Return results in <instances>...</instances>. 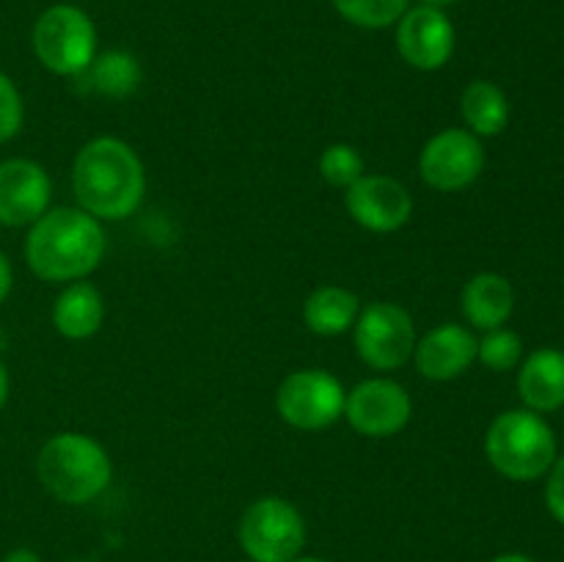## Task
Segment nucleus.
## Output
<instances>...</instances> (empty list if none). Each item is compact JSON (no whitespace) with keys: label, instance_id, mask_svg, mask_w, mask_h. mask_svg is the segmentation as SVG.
Segmentation results:
<instances>
[{"label":"nucleus","instance_id":"f257e3e1","mask_svg":"<svg viewBox=\"0 0 564 562\" xmlns=\"http://www.w3.org/2000/svg\"><path fill=\"white\" fill-rule=\"evenodd\" d=\"M72 191L77 207L97 220H124L141 207L147 171L130 143L113 136H99L75 154Z\"/></svg>","mask_w":564,"mask_h":562},{"label":"nucleus","instance_id":"f03ea898","mask_svg":"<svg viewBox=\"0 0 564 562\" xmlns=\"http://www.w3.org/2000/svg\"><path fill=\"white\" fill-rule=\"evenodd\" d=\"M102 220L80 207L47 209L25 237V262L42 281H83L105 257Z\"/></svg>","mask_w":564,"mask_h":562},{"label":"nucleus","instance_id":"7ed1b4c3","mask_svg":"<svg viewBox=\"0 0 564 562\" xmlns=\"http://www.w3.org/2000/svg\"><path fill=\"white\" fill-rule=\"evenodd\" d=\"M36 477L53 499L64 505H88L113 479L108 450L86 433H55L42 444Z\"/></svg>","mask_w":564,"mask_h":562},{"label":"nucleus","instance_id":"20e7f679","mask_svg":"<svg viewBox=\"0 0 564 562\" xmlns=\"http://www.w3.org/2000/svg\"><path fill=\"white\" fill-rule=\"evenodd\" d=\"M485 455L501 477L512 483H534L554 466L560 446L543 413L512 408L490 422L485 433Z\"/></svg>","mask_w":564,"mask_h":562},{"label":"nucleus","instance_id":"39448f33","mask_svg":"<svg viewBox=\"0 0 564 562\" xmlns=\"http://www.w3.org/2000/svg\"><path fill=\"white\" fill-rule=\"evenodd\" d=\"M31 44L44 69L61 77H77L97 55V28L83 9L58 3L39 14Z\"/></svg>","mask_w":564,"mask_h":562},{"label":"nucleus","instance_id":"423d86ee","mask_svg":"<svg viewBox=\"0 0 564 562\" xmlns=\"http://www.w3.org/2000/svg\"><path fill=\"white\" fill-rule=\"evenodd\" d=\"M237 540L251 562H292L306 545V521L292 501L262 496L242 512Z\"/></svg>","mask_w":564,"mask_h":562},{"label":"nucleus","instance_id":"0eeeda50","mask_svg":"<svg viewBox=\"0 0 564 562\" xmlns=\"http://www.w3.org/2000/svg\"><path fill=\"white\" fill-rule=\"evenodd\" d=\"M352 342L367 367L378 372L405 367L416 350V323L411 312L400 303L372 301L361 306L356 325H352Z\"/></svg>","mask_w":564,"mask_h":562},{"label":"nucleus","instance_id":"6e6552de","mask_svg":"<svg viewBox=\"0 0 564 562\" xmlns=\"http://www.w3.org/2000/svg\"><path fill=\"white\" fill-rule=\"evenodd\" d=\"M347 391L325 369H297L281 380L275 411L295 430H325L345 417Z\"/></svg>","mask_w":564,"mask_h":562},{"label":"nucleus","instance_id":"1a4fd4ad","mask_svg":"<svg viewBox=\"0 0 564 562\" xmlns=\"http://www.w3.org/2000/svg\"><path fill=\"white\" fill-rule=\"evenodd\" d=\"M485 171L482 138L466 127H446L424 143L419 154V174L424 185L438 193H457L471 187Z\"/></svg>","mask_w":564,"mask_h":562},{"label":"nucleus","instance_id":"9d476101","mask_svg":"<svg viewBox=\"0 0 564 562\" xmlns=\"http://www.w3.org/2000/svg\"><path fill=\"white\" fill-rule=\"evenodd\" d=\"M345 417L356 433L367 439H391L402 433L413 417V400L394 378H367L347 391Z\"/></svg>","mask_w":564,"mask_h":562},{"label":"nucleus","instance_id":"9b49d317","mask_svg":"<svg viewBox=\"0 0 564 562\" xmlns=\"http://www.w3.org/2000/svg\"><path fill=\"white\" fill-rule=\"evenodd\" d=\"M457 33L444 9L435 6H408L397 20V50L413 69L435 72L455 55Z\"/></svg>","mask_w":564,"mask_h":562},{"label":"nucleus","instance_id":"f8f14e48","mask_svg":"<svg viewBox=\"0 0 564 562\" xmlns=\"http://www.w3.org/2000/svg\"><path fill=\"white\" fill-rule=\"evenodd\" d=\"M347 215L361 229L389 235L402 229L413 215V196L400 180L389 174H364L345 191Z\"/></svg>","mask_w":564,"mask_h":562},{"label":"nucleus","instance_id":"ddd939ff","mask_svg":"<svg viewBox=\"0 0 564 562\" xmlns=\"http://www.w3.org/2000/svg\"><path fill=\"white\" fill-rule=\"evenodd\" d=\"M53 182L44 165L28 158H9L0 163V224L31 226L50 209Z\"/></svg>","mask_w":564,"mask_h":562},{"label":"nucleus","instance_id":"4468645a","mask_svg":"<svg viewBox=\"0 0 564 562\" xmlns=\"http://www.w3.org/2000/svg\"><path fill=\"white\" fill-rule=\"evenodd\" d=\"M477 345L479 339L474 336L471 328L444 323L438 328L427 331L422 339H416L413 364H416L422 378L444 383V380H455L471 369V364L477 361Z\"/></svg>","mask_w":564,"mask_h":562},{"label":"nucleus","instance_id":"2eb2a0df","mask_svg":"<svg viewBox=\"0 0 564 562\" xmlns=\"http://www.w3.org/2000/svg\"><path fill=\"white\" fill-rule=\"evenodd\" d=\"M518 395L523 408L534 413H554L564 408V350L538 347L523 356L518 367Z\"/></svg>","mask_w":564,"mask_h":562},{"label":"nucleus","instance_id":"dca6fc26","mask_svg":"<svg viewBox=\"0 0 564 562\" xmlns=\"http://www.w3.org/2000/svg\"><path fill=\"white\" fill-rule=\"evenodd\" d=\"M463 314L468 325L477 331H494L507 325V320L516 312V287L507 275L485 270L471 275L463 287Z\"/></svg>","mask_w":564,"mask_h":562},{"label":"nucleus","instance_id":"f3484780","mask_svg":"<svg viewBox=\"0 0 564 562\" xmlns=\"http://www.w3.org/2000/svg\"><path fill=\"white\" fill-rule=\"evenodd\" d=\"M105 323V298L88 281H72L53 303V325L64 339H91Z\"/></svg>","mask_w":564,"mask_h":562},{"label":"nucleus","instance_id":"a211bd4d","mask_svg":"<svg viewBox=\"0 0 564 562\" xmlns=\"http://www.w3.org/2000/svg\"><path fill=\"white\" fill-rule=\"evenodd\" d=\"M361 301L352 290L339 284H323L303 303V323L317 336H341L352 331Z\"/></svg>","mask_w":564,"mask_h":562},{"label":"nucleus","instance_id":"6ab92c4d","mask_svg":"<svg viewBox=\"0 0 564 562\" xmlns=\"http://www.w3.org/2000/svg\"><path fill=\"white\" fill-rule=\"evenodd\" d=\"M460 114L474 136L496 138L510 125V99L494 80H471L460 94Z\"/></svg>","mask_w":564,"mask_h":562},{"label":"nucleus","instance_id":"aec40b11","mask_svg":"<svg viewBox=\"0 0 564 562\" xmlns=\"http://www.w3.org/2000/svg\"><path fill=\"white\" fill-rule=\"evenodd\" d=\"M83 75H88V83H91L97 94L121 99L138 91L143 72L132 53H127V50H108L102 55H94L91 66Z\"/></svg>","mask_w":564,"mask_h":562},{"label":"nucleus","instance_id":"412c9836","mask_svg":"<svg viewBox=\"0 0 564 562\" xmlns=\"http://www.w3.org/2000/svg\"><path fill=\"white\" fill-rule=\"evenodd\" d=\"M330 3L339 11V17H345L352 25L383 31V28L397 25L411 0H330Z\"/></svg>","mask_w":564,"mask_h":562},{"label":"nucleus","instance_id":"4be33fe9","mask_svg":"<svg viewBox=\"0 0 564 562\" xmlns=\"http://www.w3.org/2000/svg\"><path fill=\"white\" fill-rule=\"evenodd\" d=\"M319 176L328 182L330 187H341L347 191L350 185H356L364 174H367V163H364V154L358 152L350 143H330L319 154Z\"/></svg>","mask_w":564,"mask_h":562},{"label":"nucleus","instance_id":"5701e85b","mask_svg":"<svg viewBox=\"0 0 564 562\" xmlns=\"http://www.w3.org/2000/svg\"><path fill=\"white\" fill-rule=\"evenodd\" d=\"M477 361L494 372H510L518 369L523 361V339L510 328H494L482 331V339L477 345Z\"/></svg>","mask_w":564,"mask_h":562},{"label":"nucleus","instance_id":"b1692460","mask_svg":"<svg viewBox=\"0 0 564 562\" xmlns=\"http://www.w3.org/2000/svg\"><path fill=\"white\" fill-rule=\"evenodd\" d=\"M22 121H25V105L20 88L6 72H0V143L11 141L22 130Z\"/></svg>","mask_w":564,"mask_h":562},{"label":"nucleus","instance_id":"393cba45","mask_svg":"<svg viewBox=\"0 0 564 562\" xmlns=\"http://www.w3.org/2000/svg\"><path fill=\"white\" fill-rule=\"evenodd\" d=\"M545 507L551 518L564 527V455H556L554 466L545 474Z\"/></svg>","mask_w":564,"mask_h":562},{"label":"nucleus","instance_id":"a878e982","mask_svg":"<svg viewBox=\"0 0 564 562\" xmlns=\"http://www.w3.org/2000/svg\"><path fill=\"white\" fill-rule=\"evenodd\" d=\"M11 287H14V270H11V262L9 257H6L3 251H0V303L9 298Z\"/></svg>","mask_w":564,"mask_h":562},{"label":"nucleus","instance_id":"bb28decb","mask_svg":"<svg viewBox=\"0 0 564 562\" xmlns=\"http://www.w3.org/2000/svg\"><path fill=\"white\" fill-rule=\"evenodd\" d=\"M0 562H42V556L33 549H28V545H20V549H11Z\"/></svg>","mask_w":564,"mask_h":562},{"label":"nucleus","instance_id":"cd10ccee","mask_svg":"<svg viewBox=\"0 0 564 562\" xmlns=\"http://www.w3.org/2000/svg\"><path fill=\"white\" fill-rule=\"evenodd\" d=\"M9 391H11V378H9V369H6V364L0 361V411L6 408V402H9Z\"/></svg>","mask_w":564,"mask_h":562},{"label":"nucleus","instance_id":"c85d7f7f","mask_svg":"<svg viewBox=\"0 0 564 562\" xmlns=\"http://www.w3.org/2000/svg\"><path fill=\"white\" fill-rule=\"evenodd\" d=\"M490 562H534L529 554H521V551H507V554L494 556Z\"/></svg>","mask_w":564,"mask_h":562},{"label":"nucleus","instance_id":"c756f323","mask_svg":"<svg viewBox=\"0 0 564 562\" xmlns=\"http://www.w3.org/2000/svg\"><path fill=\"white\" fill-rule=\"evenodd\" d=\"M424 6H435V9H446V6H455L460 3V0H422Z\"/></svg>","mask_w":564,"mask_h":562},{"label":"nucleus","instance_id":"7c9ffc66","mask_svg":"<svg viewBox=\"0 0 564 562\" xmlns=\"http://www.w3.org/2000/svg\"><path fill=\"white\" fill-rule=\"evenodd\" d=\"M292 562H328V560H323V556H295V560Z\"/></svg>","mask_w":564,"mask_h":562}]
</instances>
